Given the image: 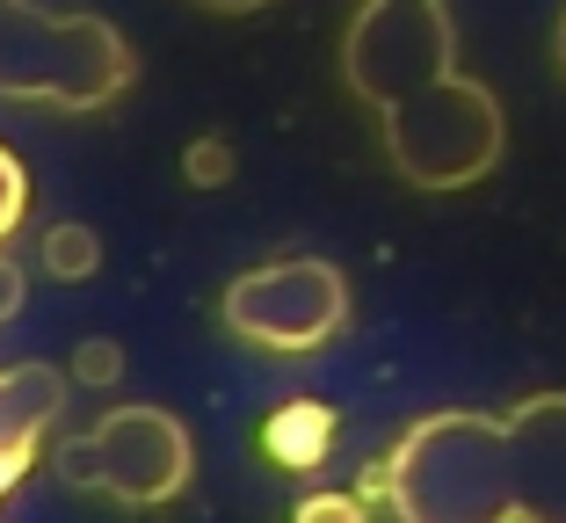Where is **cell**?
Instances as JSON below:
<instances>
[{
    "label": "cell",
    "instance_id": "obj_9",
    "mask_svg": "<svg viewBox=\"0 0 566 523\" xmlns=\"http://www.w3.org/2000/svg\"><path fill=\"white\" fill-rule=\"evenodd\" d=\"M22 211H30V168H22L15 153L0 146V240L22 226Z\"/></svg>",
    "mask_w": 566,
    "mask_h": 523
},
{
    "label": "cell",
    "instance_id": "obj_3",
    "mask_svg": "<svg viewBox=\"0 0 566 523\" xmlns=\"http://www.w3.org/2000/svg\"><path fill=\"white\" fill-rule=\"evenodd\" d=\"M138 81V51L109 15H51L36 0H0V95L95 117Z\"/></svg>",
    "mask_w": 566,
    "mask_h": 523
},
{
    "label": "cell",
    "instance_id": "obj_6",
    "mask_svg": "<svg viewBox=\"0 0 566 523\" xmlns=\"http://www.w3.org/2000/svg\"><path fill=\"white\" fill-rule=\"evenodd\" d=\"M66 372H51V364H8L0 372V451L8 458H36V443L51 437V422L66 415Z\"/></svg>",
    "mask_w": 566,
    "mask_h": 523
},
{
    "label": "cell",
    "instance_id": "obj_7",
    "mask_svg": "<svg viewBox=\"0 0 566 523\" xmlns=\"http://www.w3.org/2000/svg\"><path fill=\"white\" fill-rule=\"evenodd\" d=\"M262 451L283 473H319L334 451V407L327 400H283L262 422Z\"/></svg>",
    "mask_w": 566,
    "mask_h": 523
},
{
    "label": "cell",
    "instance_id": "obj_14",
    "mask_svg": "<svg viewBox=\"0 0 566 523\" xmlns=\"http://www.w3.org/2000/svg\"><path fill=\"white\" fill-rule=\"evenodd\" d=\"M203 15H262L269 0H197Z\"/></svg>",
    "mask_w": 566,
    "mask_h": 523
},
{
    "label": "cell",
    "instance_id": "obj_5",
    "mask_svg": "<svg viewBox=\"0 0 566 523\" xmlns=\"http://www.w3.org/2000/svg\"><path fill=\"white\" fill-rule=\"evenodd\" d=\"M226 335L269 356H313L349 327V276L319 262V254H291V262H262V270L233 276L218 299Z\"/></svg>",
    "mask_w": 566,
    "mask_h": 523
},
{
    "label": "cell",
    "instance_id": "obj_10",
    "mask_svg": "<svg viewBox=\"0 0 566 523\" xmlns=\"http://www.w3.org/2000/svg\"><path fill=\"white\" fill-rule=\"evenodd\" d=\"M73 378H81V386H117L124 378V349L117 342H81V356H73Z\"/></svg>",
    "mask_w": 566,
    "mask_h": 523
},
{
    "label": "cell",
    "instance_id": "obj_2",
    "mask_svg": "<svg viewBox=\"0 0 566 523\" xmlns=\"http://www.w3.org/2000/svg\"><path fill=\"white\" fill-rule=\"evenodd\" d=\"M370 494L407 523H566V393H537L516 415H421Z\"/></svg>",
    "mask_w": 566,
    "mask_h": 523
},
{
    "label": "cell",
    "instance_id": "obj_15",
    "mask_svg": "<svg viewBox=\"0 0 566 523\" xmlns=\"http://www.w3.org/2000/svg\"><path fill=\"white\" fill-rule=\"evenodd\" d=\"M552 59H559V73H566V15H559V36H552Z\"/></svg>",
    "mask_w": 566,
    "mask_h": 523
},
{
    "label": "cell",
    "instance_id": "obj_1",
    "mask_svg": "<svg viewBox=\"0 0 566 523\" xmlns=\"http://www.w3.org/2000/svg\"><path fill=\"white\" fill-rule=\"evenodd\" d=\"M342 87L378 109V146L407 189L450 197L501 168V95L458 73L450 0H364L342 30Z\"/></svg>",
    "mask_w": 566,
    "mask_h": 523
},
{
    "label": "cell",
    "instance_id": "obj_11",
    "mask_svg": "<svg viewBox=\"0 0 566 523\" xmlns=\"http://www.w3.org/2000/svg\"><path fill=\"white\" fill-rule=\"evenodd\" d=\"M182 168H189L197 189H218L226 175H233V146H226V138H197V146L182 153Z\"/></svg>",
    "mask_w": 566,
    "mask_h": 523
},
{
    "label": "cell",
    "instance_id": "obj_13",
    "mask_svg": "<svg viewBox=\"0 0 566 523\" xmlns=\"http://www.w3.org/2000/svg\"><path fill=\"white\" fill-rule=\"evenodd\" d=\"M15 313H22V270L8 262V254H0V327L15 321Z\"/></svg>",
    "mask_w": 566,
    "mask_h": 523
},
{
    "label": "cell",
    "instance_id": "obj_4",
    "mask_svg": "<svg viewBox=\"0 0 566 523\" xmlns=\"http://www.w3.org/2000/svg\"><path fill=\"white\" fill-rule=\"evenodd\" d=\"M197 473V443L167 407H109L102 422H87L81 437L59 443V480H73L81 494H109L124 509H160L189 488Z\"/></svg>",
    "mask_w": 566,
    "mask_h": 523
},
{
    "label": "cell",
    "instance_id": "obj_8",
    "mask_svg": "<svg viewBox=\"0 0 566 523\" xmlns=\"http://www.w3.org/2000/svg\"><path fill=\"white\" fill-rule=\"evenodd\" d=\"M44 270L59 276V284H87V276L102 270V233L81 226V219L51 226V233H44Z\"/></svg>",
    "mask_w": 566,
    "mask_h": 523
},
{
    "label": "cell",
    "instance_id": "obj_12",
    "mask_svg": "<svg viewBox=\"0 0 566 523\" xmlns=\"http://www.w3.org/2000/svg\"><path fill=\"white\" fill-rule=\"evenodd\" d=\"M298 516H305V523H319V516L356 523V516H364V502H356V494H305V502H298Z\"/></svg>",
    "mask_w": 566,
    "mask_h": 523
}]
</instances>
